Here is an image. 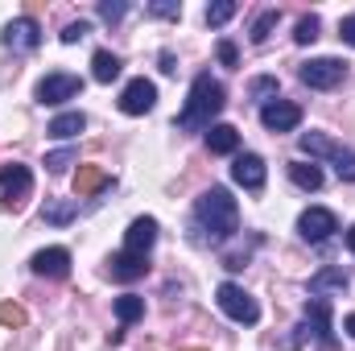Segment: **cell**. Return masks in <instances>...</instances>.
I'll use <instances>...</instances> for the list:
<instances>
[{
	"instance_id": "cell-33",
	"label": "cell",
	"mask_w": 355,
	"mask_h": 351,
	"mask_svg": "<svg viewBox=\"0 0 355 351\" xmlns=\"http://www.w3.org/2000/svg\"><path fill=\"white\" fill-rule=\"evenodd\" d=\"M149 12H153V17H182V4H178V0H153Z\"/></svg>"
},
{
	"instance_id": "cell-8",
	"label": "cell",
	"mask_w": 355,
	"mask_h": 351,
	"mask_svg": "<svg viewBox=\"0 0 355 351\" xmlns=\"http://www.w3.org/2000/svg\"><path fill=\"white\" fill-rule=\"evenodd\" d=\"M8 50H17V54H29V50H37L42 46V25L33 21V17H17V21H8L4 25V37H0Z\"/></svg>"
},
{
	"instance_id": "cell-40",
	"label": "cell",
	"mask_w": 355,
	"mask_h": 351,
	"mask_svg": "<svg viewBox=\"0 0 355 351\" xmlns=\"http://www.w3.org/2000/svg\"><path fill=\"white\" fill-rule=\"evenodd\" d=\"M182 351H207V348H182Z\"/></svg>"
},
{
	"instance_id": "cell-27",
	"label": "cell",
	"mask_w": 355,
	"mask_h": 351,
	"mask_svg": "<svg viewBox=\"0 0 355 351\" xmlns=\"http://www.w3.org/2000/svg\"><path fill=\"white\" fill-rule=\"evenodd\" d=\"M318 25H322V21H318L314 12H306V17H297V29H293V42H297V46H310V42L318 37Z\"/></svg>"
},
{
	"instance_id": "cell-16",
	"label": "cell",
	"mask_w": 355,
	"mask_h": 351,
	"mask_svg": "<svg viewBox=\"0 0 355 351\" xmlns=\"http://www.w3.org/2000/svg\"><path fill=\"white\" fill-rule=\"evenodd\" d=\"M347 273L343 268H318L314 277H310V293L314 298H322V293H347Z\"/></svg>"
},
{
	"instance_id": "cell-22",
	"label": "cell",
	"mask_w": 355,
	"mask_h": 351,
	"mask_svg": "<svg viewBox=\"0 0 355 351\" xmlns=\"http://www.w3.org/2000/svg\"><path fill=\"white\" fill-rule=\"evenodd\" d=\"M297 145H302L306 157H335V149H339V145H335L331 137H322V132H302Z\"/></svg>"
},
{
	"instance_id": "cell-12",
	"label": "cell",
	"mask_w": 355,
	"mask_h": 351,
	"mask_svg": "<svg viewBox=\"0 0 355 351\" xmlns=\"http://www.w3.org/2000/svg\"><path fill=\"white\" fill-rule=\"evenodd\" d=\"M29 268H33L37 277L62 281V277L71 273V252H67V248H42V252H33V261H29Z\"/></svg>"
},
{
	"instance_id": "cell-26",
	"label": "cell",
	"mask_w": 355,
	"mask_h": 351,
	"mask_svg": "<svg viewBox=\"0 0 355 351\" xmlns=\"http://www.w3.org/2000/svg\"><path fill=\"white\" fill-rule=\"evenodd\" d=\"M232 17H236V0H215V4H207V25H211V29L227 25Z\"/></svg>"
},
{
	"instance_id": "cell-7",
	"label": "cell",
	"mask_w": 355,
	"mask_h": 351,
	"mask_svg": "<svg viewBox=\"0 0 355 351\" xmlns=\"http://www.w3.org/2000/svg\"><path fill=\"white\" fill-rule=\"evenodd\" d=\"M83 91V79L79 75H67V71H54V75H46L42 83H37V103H67V99H75Z\"/></svg>"
},
{
	"instance_id": "cell-3",
	"label": "cell",
	"mask_w": 355,
	"mask_h": 351,
	"mask_svg": "<svg viewBox=\"0 0 355 351\" xmlns=\"http://www.w3.org/2000/svg\"><path fill=\"white\" fill-rule=\"evenodd\" d=\"M215 302H219V310H223L232 323H244V327H257V323H261V306H257L236 281H223V285L215 289Z\"/></svg>"
},
{
	"instance_id": "cell-9",
	"label": "cell",
	"mask_w": 355,
	"mask_h": 351,
	"mask_svg": "<svg viewBox=\"0 0 355 351\" xmlns=\"http://www.w3.org/2000/svg\"><path fill=\"white\" fill-rule=\"evenodd\" d=\"M261 124H265L268 132H293L302 124V108L289 103V99H268L265 108H261Z\"/></svg>"
},
{
	"instance_id": "cell-20",
	"label": "cell",
	"mask_w": 355,
	"mask_h": 351,
	"mask_svg": "<svg viewBox=\"0 0 355 351\" xmlns=\"http://www.w3.org/2000/svg\"><path fill=\"white\" fill-rule=\"evenodd\" d=\"M91 75H95V83H112V79H120V58H116L112 50H95V58H91Z\"/></svg>"
},
{
	"instance_id": "cell-15",
	"label": "cell",
	"mask_w": 355,
	"mask_h": 351,
	"mask_svg": "<svg viewBox=\"0 0 355 351\" xmlns=\"http://www.w3.org/2000/svg\"><path fill=\"white\" fill-rule=\"evenodd\" d=\"M314 327V335H318V343H335L331 339V306H327V298H314L310 306H306V323H302V331H310Z\"/></svg>"
},
{
	"instance_id": "cell-11",
	"label": "cell",
	"mask_w": 355,
	"mask_h": 351,
	"mask_svg": "<svg viewBox=\"0 0 355 351\" xmlns=\"http://www.w3.org/2000/svg\"><path fill=\"white\" fill-rule=\"evenodd\" d=\"M153 244H157V219H153V215L132 219V223H128V232H124V252L149 257V252H153Z\"/></svg>"
},
{
	"instance_id": "cell-4",
	"label": "cell",
	"mask_w": 355,
	"mask_h": 351,
	"mask_svg": "<svg viewBox=\"0 0 355 351\" xmlns=\"http://www.w3.org/2000/svg\"><path fill=\"white\" fill-rule=\"evenodd\" d=\"M302 83L314 91H331L339 87L343 79H347V62L343 58H310V62H302Z\"/></svg>"
},
{
	"instance_id": "cell-35",
	"label": "cell",
	"mask_w": 355,
	"mask_h": 351,
	"mask_svg": "<svg viewBox=\"0 0 355 351\" xmlns=\"http://www.w3.org/2000/svg\"><path fill=\"white\" fill-rule=\"evenodd\" d=\"M219 62H223V67H240V54H236V46H232L227 37L219 42Z\"/></svg>"
},
{
	"instance_id": "cell-29",
	"label": "cell",
	"mask_w": 355,
	"mask_h": 351,
	"mask_svg": "<svg viewBox=\"0 0 355 351\" xmlns=\"http://www.w3.org/2000/svg\"><path fill=\"white\" fill-rule=\"evenodd\" d=\"M25 323H29L25 306H17V302H0V327H25Z\"/></svg>"
},
{
	"instance_id": "cell-23",
	"label": "cell",
	"mask_w": 355,
	"mask_h": 351,
	"mask_svg": "<svg viewBox=\"0 0 355 351\" xmlns=\"http://www.w3.org/2000/svg\"><path fill=\"white\" fill-rule=\"evenodd\" d=\"M289 178H293V186H302V190H322V170H318L314 162H310V166H306V162H293V166H289Z\"/></svg>"
},
{
	"instance_id": "cell-30",
	"label": "cell",
	"mask_w": 355,
	"mask_h": 351,
	"mask_svg": "<svg viewBox=\"0 0 355 351\" xmlns=\"http://www.w3.org/2000/svg\"><path fill=\"white\" fill-rule=\"evenodd\" d=\"M331 162H335V174L343 178V182H355V153L352 149H335Z\"/></svg>"
},
{
	"instance_id": "cell-21",
	"label": "cell",
	"mask_w": 355,
	"mask_h": 351,
	"mask_svg": "<svg viewBox=\"0 0 355 351\" xmlns=\"http://www.w3.org/2000/svg\"><path fill=\"white\" fill-rule=\"evenodd\" d=\"M83 128H87V116H83V112H62V116H54V120H50V128H46V132L67 141V137H75V132H83Z\"/></svg>"
},
{
	"instance_id": "cell-5",
	"label": "cell",
	"mask_w": 355,
	"mask_h": 351,
	"mask_svg": "<svg viewBox=\"0 0 355 351\" xmlns=\"http://www.w3.org/2000/svg\"><path fill=\"white\" fill-rule=\"evenodd\" d=\"M33 190V174L29 166L12 162V166H0V207H21Z\"/></svg>"
},
{
	"instance_id": "cell-28",
	"label": "cell",
	"mask_w": 355,
	"mask_h": 351,
	"mask_svg": "<svg viewBox=\"0 0 355 351\" xmlns=\"http://www.w3.org/2000/svg\"><path fill=\"white\" fill-rule=\"evenodd\" d=\"M79 162V149H54V153H46V170L50 174H67V166H75Z\"/></svg>"
},
{
	"instance_id": "cell-25",
	"label": "cell",
	"mask_w": 355,
	"mask_h": 351,
	"mask_svg": "<svg viewBox=\"0 0 355 351\" xmlns=\"http://www.w3.org/2000/svg\"><path fill=\"white\" fill-rule=\"evenodd\" d=\"M277 21H281V12H277V8H265V12L252 21V42H257V46H265V42H268V33L277 29Z\"/></svg>"
},
{
	"instance_id": "cell-10",
	"label": "cell",
	"mask_w": 355,
	"mask_h": 351,
	"mask_svg": "<svg viewBox=\"0 0 355 351\" xmlns=\"http://www.w3.org/2000/svg\"><path fill=\"white\" fill-rule=\"evenodd\" d=\"M153 103H157V87L149 79H132L120 91V112L124 116H145V112H153Z\"/></svg>"
},
{
	"instance_id": "cell-13",
	"label": "cell",
	"mask_w": 355,
	"mask_h": 351,
	"mask_svg": "<svg viewBox=\"0 0 355 351\" xmlns=\"http://www.w3.org/2000/svg\"><path fill=\"white\" fill-rule=\"evenodd\" d=\"M232 178H236V186H244V190H265V157H257V153H244V157H236V166H232Z\"/></svg>"
},
{
	"instance_id": "cell-37",
	"label": "cell",
	"mask_w": 355,
	"mask_h": 351,
	"mask_svg": "<svg viewBox=\"0 0 355 351\" xmlns=\"http://www.w3.org/2000/svg\"><path fill=\"white\" fill-rule=\"evenodd\" d=\"M162 71H166V75H174V71H178V62H174V54H170V50H162Z\"/></svg>"
},
{
	"instance_id": "cell-31",
	"label": "cell",
	"mask_w": 355,
	"mask_h": 351,
	"mask_svg": "<svg viewBox=\"0 0 355 351\" xmlns=\"http://www.w3.org/2000/svg\"><path fill=\"white\" fill-rule=\"evenodd\" d=\"M87 33H91V25H87V21H71V25H67V29H62L58 37H62L67 46H75V42H83Z\"/></svg>"
},
{
	"instance_id": "cell-6",
	"label": "cell",
	"mask_w": 355,
	"mask_h": 351,
	"mask_svg": "<svg viewBox=\"0 0 355 351\" xmlns=\"http://www.w3.org/2000/svg\"><path fill=\"white\" fill-rule=\"evenodd\" d=\"M339 232V219H335V211H327V207H310V211H302V219H297V236L306 240V244H322V240H331Z\"/></svg>"
},
{
	"instance_id": "cell-1",
	"label": "cell",
	"mask_w": 355,
	"mask_h": 351,
	"mask_svg": "<svg viewBox=\"0 0 355 351\" xmlns=\"http://www.w3.org/2000/svg\"><path fill=\"white\" fill-rule=\"evenodd\" d=\"M194 232L202 244H223L240 232V207L223 186H211L194 203Z\"/></svg>"
},
{
	"instance_id": "cell-38",
	"label": "cell",
	"mask_w": 355,
	"mask_h": 351,
	"mask_svg": "<svg viewBox=\"0 0 355 351\" xmlns=\"http://www.w3.org/2000/svg\"><path fill=\"white\" fill-rule=\"evenodd\" d=\"M343 331H347V335L355 339V314H347V318H343Z\"/></svg>"
},
{
	"instance_id": "cell-36",
	"label": "cell",
	"mask_w": 355,
	"mask_h": 351,
	"mask_svg": "<svg viewBox=\"0 0 355 351\" xmlns=\"http://www.w3.org/2000/svg\"><path fill=\"white\" fill-rule=\"evenodd\" d=\"M339 37H343L347 46H355V12H352V17H343V21H339Z\"/></svg>"
},
{
	"instance_id": "cell-18",
	"label": "cell",
	"mask_w": 355,
	"mask_h": 351,
	"mask_svg": "<svg viewBox=\"0 0 355 351\" xmlns=\"http://www.w3.org/2000/svg\"><path fill=\"white\" fill-rule=\"evenodd\" d=\"M42 219L54 223V228H67L71 219H79V198H46Z\"/></svg>"
},
{
	"instance_id": "cell-19",
	"label": "cell",
	"mask_w": 355,
	"mask_h": 351,
	"mask_svg": "<svg viewBox=\"0 0 355 351\" xmlns=\"http://www.w3.org/2000/svg\"><path fill=\"white\" fill-rule=\"evenodd\" d=\"M103 186H112V178H107V170H99V166H79V174H75V198H87V194H99Z\"/></svg>"
},
{
	"instance_id": "cell-34",
	"label": "cell",
	"mask_w": 355,
	"mask_h": 351,
	"mask_svg": "<svg viewBox=\"0 0 355 351\" xmlns=\"http://www.w3.org/2000/svg\"><path fill=\"white\" fill-rule=\"evenodd\" d=\"M252 95H257V99H265V103H268V95H277V79H268V75H261V79H252Z\"/></svg>"
},
{
	"instance_id": "cell-14",
	"label": "cell",
	"mask_w": 355,
	"mask_h": 351,
	"mask_svg": "<svg viewBox=\"0 0 355 351\" xmlns=\"http://www.w3.org/2000/svg\"><path fill=\"white\" fill-rule=\"evenodd\" d=\"M107 273H112V281H120V285L141 281V277L149 273V257H137V252H116V257L107 261Z\"/></svg>"
},
{
	"instance_id": "cell-24",
	"label": "cell",
	"mask_w": 355,
	"mask_h": 351,
	"mask_svg": "<svg viewBox=\"0 0 355 351\" xmlns=\"http://www.w3.org/2000/svg\"><path fill=\"white\" fill-rule=\"evenodd\" d=\"M145 314V298H137V293H124V298H116V318L128 327V323H137Z\"/></svg>"
},
{
	"instance_id": "cell-39",
	"label": "cell",
	"mask_w": 355,
	"mask_h": 351,
	"mask_svg": "<svg viewBox=\"0 0 355 351\" xmlns=\"http://www.w3.org/2000/svg\"><path fill=\"white\" fill-rule=\"evenodd\" d=\"M347 248H352V252H355V223H352V228H347Z\"/></svg>"
},
{
	"instance_id": "cell-32",
	"label": "cell",
	"mask_w": 355,
	"mask_h": 351,
	"mask_svg": "<svg viewBox=\"0 0 355 351\" xmlns=\"http://www.w3.org/2000/svg\"><path fill=\"white\" fill-rule=\"evenodd\" d=\"M124 12H128L124 0H99V17H103V21H120Z\"/></svg>"
},
{
	"instance_id": "cell-17",
	"label": "cell",
	"mask_w": 355,
	"mask_h": 351,
	"mask_svg": "<svg viewBox=\"0 0 355 351\" xmlns=\"http://www.w3.org/2000/svg\"><path fill=\"white\" fill-rule=\"evenodd\" d=\"M207 149L219 153V157H227V153L240 149V132H236L232 124H211V128H207Z\"/></svg>"
},
{
	"instance_id": "cell-2",
	"label": "cell",
	"mask_w": 355,
	"mask_h": 351,
	"mask_svg": "<svg viewBox=\"0 0 355 351\" xmlns=\"http://www.w3.org/2000/svg\"><path fill=\"white\" fill-rule=\"evenodd\" d=\"M223 103H227V91L223 83L211 75V71H202L194 83H190V95H186V103H182V112H178V132H207L211 128V120L223 112Z\"/></svg>"
}]
</instances>
